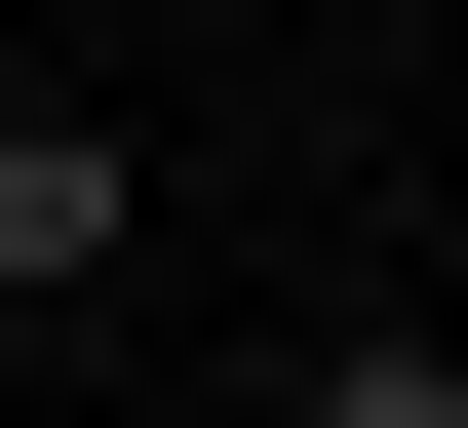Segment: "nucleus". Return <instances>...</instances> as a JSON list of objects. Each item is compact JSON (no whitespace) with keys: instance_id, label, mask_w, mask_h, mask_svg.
I'll list each match as a JSON object with an SVG mask.
<instances>
[{"instance_id":"1","label":"nucleus","mask_w":468,"mask_h":428,"mask_svg":"<svg viewBox=\"0 0 468 428\" xmlns=\"http://www.w3.org/2000/svg\"><path fill=\"white\" fill-rule=\"evenodd\" d=\"M117 273H156V156L117 117H0V312H117Z\"/></svg>"},{"instance_id":"2","label":"nucleus","mask_w":468,"mask_h":428,"mask_svg":"<svg viewBox=\"0 0 468 428\" xmlns=\"http://www.w3.org/2000/svg\"><path fill=\"white\" fill-rule=\"evenodd\" d=\"M273 428H468V312H313V390Z\"/></svg>"}]
</instances>
